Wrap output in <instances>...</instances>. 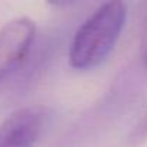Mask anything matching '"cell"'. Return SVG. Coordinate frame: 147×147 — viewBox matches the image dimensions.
I'll return each instance as SVG.
<instances>
[{"mask_svg": "<svg viewBox=\"0 0 147 147\" xmlns=\"http://www.w3.org/2000/svg\"><path fill=\"white\" fill-rule=\"evenodd\" d=\"M140 58L141 63L147 71V18L143 23V30H141V38H140Z\"/></svg>", "mask_w": 147, "mask_h": 147, "instance_id": "obj_4", "label": "cell"}, {"mask_svg": "<svg viewBox=\"0 0 147 147\" xmlns=\"http://www.w3.org/2000/svg\"><path fill=\"white\" fill-rule=\"evenodd\" d=\"M46 110L25 107L7 115L0 124V147H33L45 128Z\"/></svg>", "mask_w": 147, "mask_h": 147, "instance_id": "obj_3", "label": "cell"}, {"mask_svg": "<svg viewBox=\"0 0 147 147\" xmlns=\"http://www.w3.org/2000/svg\"><path fill=\"white\" fill-rule=\"evenodd\" d=\"M127 19L123 2L102 3L78 28L69 48V65L87 71L102 63L113 52Z\"/></svg>", "mask_w": 147, "mask_h": 147, "instance_id": "obj_1", "label": "cell"}, {"mask_svg": "<svg viewBox=\"0 0 147 147\" xmlns=\"http://www.w3.org/2000/svg\"><path fill=\"white\" fill-rule=\"evenodd\" d=\"M36 35L32 19L22 16L0 28V82L10 77L28 58Z\"/></svg>", "mask_w": 147, "mask_h": 147, "instance_id": "obj_2", "label": "cell"}]
</instances>
